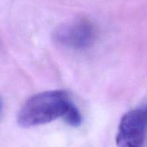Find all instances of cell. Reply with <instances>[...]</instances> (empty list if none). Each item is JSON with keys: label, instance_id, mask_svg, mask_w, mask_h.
I'll use <instances>...</instances> for the list:
<instances>
[{"label": "cell", "instance_id": "cell-1", "mask_svg": "<svg viewBox=\"0 0 147 147\" xmlns=\"http://www.w3.org/2000/svg\"><path fill=\"white\" fill-rule=\"evenodd\" d=\"M73 104L63 90H48L34 95L25 102L17 115L21 127L30 128L63 119Z\"/></svg>", "mask_w": 147, "mask_h": 147}, {"label": "cell", "instance_id": "cell-2", "mask_svg": "<svg viewBox=\"0 0 147 147\" xmlns=\"http://www.w3.org/2000/svg\"><path fill=\"white\" fill-rule=\"evenodd\" d=\"M95 37L94 26L85 19L63 24L53 32V40L57 44L74 50L87 48L93 44Z\"/></svg>", "mask_w": 147, "mask_h": 147}, {"label": "cell", "instance_id": "cell-3", "mask_svg": "<svg viewBox=\"0 0 147 147\" xmlns=\"http://www.w3.org/2000/svg\"><path fill=\"white\" fill-rule=\"evenodd\" d=\"M147 121L142 109L128 112L122 117L116 138L117 147H142Z\"/></svg>", "mask_w": 147, "mask_h": 147}, {"label": "cell", "instance_id": "cell-4", "mask_svg": "<svg viewBox=\"0 0 147 147\" xmlns=\"http://www.w3.org/2000/svg\"><path fill=\"white\" fill-rule=\"evenodd\" d=\"M63 119L67 124L73 127L79 126L82 123L81 114L74 103L70 106Z\"/></svg>", "mask_w": 147, "mask_h": 147}, {"label": "cell", "instance_id": "cell-5", "mask_svg": "<svg viewBox=\"0 0 147 147\" xmlns=\"http://www.w3.org/2000/svg\"><path fill=\"white\" fill-rule=\"evenodd\" d=\"M141 109H142V111H143V113H144V115L145 118H146V119L147 121V103L144 106V107L141 108Z\"/></svg>", "mask_w": 147, "mask_h": 147}, {"label": "cell", "instance_id": "cell-6", "mask_svg": "<svg viewBox=\"0 0 147 147\" xmlns=\"http://www.w3.org/2000/svg\"><path fill=\"white\" fill-rule=\"evenodd\" d=\"M1 109H2V103H1V100H0V114H1Z\"/></svg>", "mask_w": 147, "mask_h": 147}]
</instances>
